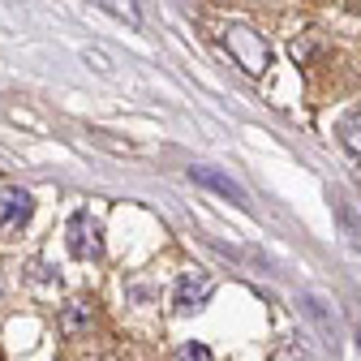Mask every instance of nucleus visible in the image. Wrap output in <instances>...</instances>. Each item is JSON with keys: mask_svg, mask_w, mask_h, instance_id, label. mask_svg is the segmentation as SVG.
<instances>
[{"mask_svg": "<svg viewBox=\"0 0 361 361\" xmlns=\"http://www.w3.org/2000/svg\"><path fill=\"white\" fill-rule=\"evenodd\" d=\"M224 48H228V56L245 69V73H254V78H262L267 73V65H271V48H267V39L254 30V26H224Z\"/></svg>", "mask_w": 361, "mask_h": 361, "instance_id": "nucleus-1", "label": "nucleus"}, {"mask_svg": "<svg viewBox=\"0 0 361 361\" xmlns=\"http://www.w3.org/2000/svg\"><path fill=\"white\" fill-rule=\"evenodd\" d=\"M340 142H344V151H353L361 159V112H348L340 121Z\"/></svg>", "mask_w": 361, "mask_h": 361, "instance_id": "nucleus-7", "label": "nucleus"}, {"mask_svg": "<svg viewBox=\"0 0 361 361\" xmlns=\"http://www.w3.org/2000/svg\"><path fill=\"white\" fill-rule=\"evenodd\" d=\"M90 5H99V9H108L112 18H121V22H129V26H142V13H138V0H90Z\"/></svg>", "mask_w": 361, "mask_h": 361, "instance_id": "nucleus-6", "label": "nucleus"}, {"mask_svg": "<svg viewBox=\"0 0 361 361\" xmlns=\"http://www.w3.org/2000/svg\"><path fill=\"white\" fill-rule=\"evenodd\" d=\"M82 327H90V305H82V301H73L65 314H61V331L65 336H78Z\"/></svg>", "mask_w": 361, "mask_h": 361, "instance_id": "nucleus-8", "label": "nucleus"}, {"mask_svg": "<svg viewBox=\"0 0 361 361\" xmlns=\"http://www.w3.org/2000/svg\"><path fill=\"white\" fill-rule=\"evenodd\" d=\"M190 176L198 180V185H207V190H215V194H224V198H233L237 207H250L245 190L237 185L233 176H224V172H215V168H190Z\"/></svg>", "mask_w": 361, "mask_h": 361, "instance_id": "nucleus-5", "label": "nucleus"}, {"mask_svg": "<svg viewBox=\"0 0 361 361\" xmlns=\"http://www.w3.org/2000/svg\"><path fill=\"white\" fill-rule=\"evenodd\" d=\"M30 211H35L30 194H26V190H18V185H9L5 194H0V228H5V233H18L22 224L30 219Z\"/></svg>", "mask_w": 361, "mask_h": 361, "instance_id": "nucleus-4", "label": "nucleus"}, {"mask_svg": "<svg viewBox=\"0 0 361 361\" xmlns=\"http://www.w3.org/2000/svg\"><path fill=\"white\" fill-rule=\"evenodd\" d=\"M176 361H211V348L190 340V344H180V348H176Z\"/></svg>", "mask_w": 361, "mask_h": 361, "instance_id": "nucleus-9", "label": "nucleus"}, {"mask_svg": "<svg viewBox=\"0 0 361 361\" xmlns=\"http://www.w3.org/2000/svg\"><path fill=\"white\" fill-rule=\"evenodd\" d=\"M0 361H5V353H0Z\"/></svg>", "mask_w": 361, "mask_h": 361, "instance_id": "nucleus-10", "label": "nucleus"}, {"mask_svg": "<svg viewBox=\"0 0 361 361\" xmlns=\"http://www.w3.org/2000/svg\"><path fill=\"white\" fill-rule=\"evenodd\" d=\"M211 293H215V280H211V271H185V276L176 280V293H172V305H176V314H198L207 301H211Z\"/></svg>", "mask_w": 361, "mask_h": 361, "instance_id": "nucleus-3", "label": "nucleus"}, {"mask_svg": "<svg viewBox=\"0 0 361 361\" xmlns=\"http://www.w3.org/2000/svg\"><path fill=\"white\" fill-rule=\"evenodd\" d=\"M65 237H69V254L82 258V262H90V258L104 254V228H99V219L90 215V211H78L69 219V233Z\"/></svg>", "mask_w": 361, "mask_h": 361, "instance_id": "nucleus-2", "label": "nucleus"}]
</instances>
